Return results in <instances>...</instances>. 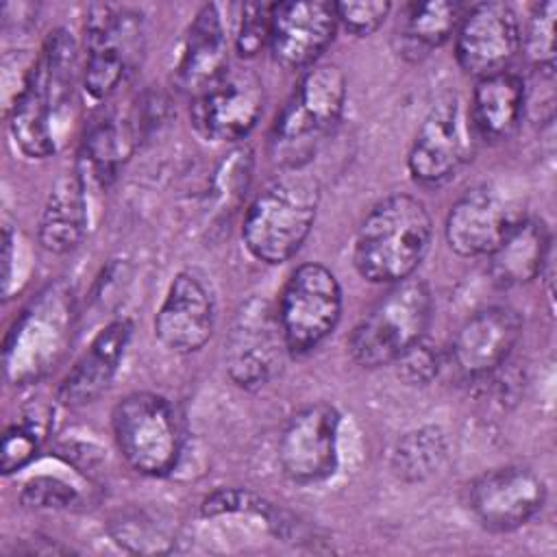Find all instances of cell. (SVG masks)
Wrapping results in <instances>:
<instances>
[{"mask_svg":"<svg viewBox=\"0 0 557 557\" xmlns=\"http://www.w3.org/2000/svg\"><path fill=\"white\" fill-rule=\"evenodd\" d=\"M144 46L141 15L126 7L94 4L85 20L83 87L91 100H109L128 78Z\"/></svg>","mask_w":557,"mask_h":557,"instance_id":"ba28073f","label":"cell"},{"mask_svg":"<svg viewBox=\"0 0 557 557\" xmlns=\"http://www.w3.org/2000/svg\"><path fill=\"white\" fill-rule=\"evenodd\" d=\"M287 350L276 315L270 320L263 307L239 313L228 342V376L242 387L263 385L281 368Z\"/></svg>","mask_w":557,"mask_h":557,"instance_id":"ffe728a7","label":"cell"},{"mask_svg":"<svg viewBox=\"0 0 557 557\" xmlns=\"http://www.w3.org/2000/svg\"><path fill=\"white\" fill-rule=\"evenodd\" d=\"M544 503V479L524 466L487 470L470 485V509L479 524L494 533L524 527L540 513Z\"/></svg>","mask_w":557,"mask_h":557,"instance_id":"5bb4252c","label":"cell"},{"mask_svg":"<svg viewBox=\"0 0 557 557\" xmlns=\"http://www.w3.org/2000/svg\"><path fill=\"white\" fill-rule=\"evenodd\" d=\"M339 413L329 403H311L289 416L278 437V463L283 474L311 485L329 479L337 468Z\"/></svg>","mask_w":557,"mask_h":557,"instance_id":"7c38bea8","label":"cell"},{"mask_svg":"<svg viewBox=\"0 0 557 557\" xmlns=\"http://www.w3.org/2000/svg\"><path fill=\"white\" fill-rule=\"evenodd\" d=\"M448 455V442L440 426H420L405 433L392 450L394 472L409 481L418 483L433 476Z\"/></svg>","mask_w":557,"mask_h":557,"instance_id":"4316f807","label":"cell"},{"mask_svg":"<svg viewBox=\"0 0 557 557\" xmlns=\"http://www.w3.org/2000/svg\"><path fill=\"white\" fill-rule=\"evenodd\" d=\"M553 237L542 218L524 215L487 255L490 276L498 287H520L544 274L550 263Z\"/></svg>","mask_w":557,"mask_h":557,"instance_id":"603a6c76","label":"cell"},{"mask_svg":"<svg viewBox=\"0 0 557 557\" xmlns=\"http://www.w3.org/2000/svg\"><path fill=\"white\" fill-rule=\"evenodd\" d=\"M133 335V324L126 318L109 322L91 339L89 348L76 359L67 374L57 385V400L65 407H85L107 392L117 374L120 361Z\"/></svg>","mask_w":557,"mask_h":557,"instance_id":"d6986e66","label":"cell"},{"mask_svg":"<svg viewBox=\"0 0 557 557\" xmlns=\"http://www.w3.org/2000/svg\"><path fill=\"white\" fill-rule=\"evenodd\" d=\"M522 218L513 198L494 185H476L453 202L444 235L457 255L487 257Z\"/></svg>","mask_w":557,"mask_h":557,"instance_id":"9a60e30c","label":"cell"},{"mask_svg":"<svg viewBox=\"0 0 557 557\" xmlns=\"http://www.w3.org/2000/svg\"><path fill=\"white\" fill-rule=\"evenodd\" d=\"M287 172L257 194L242 224L246 250L270 265L289 261L302 248L320 205L318 181L300 170Z\"/></svg>","mask_w":557,"mask_h":557,"instance_id":"277c9868","label":"cell"},{"mask_svg":"<svg viewBox=\"0 0 557 557\" xmlns=\"http://www.w3.org/2000/svg\"><path fill=\"white\" fill-rule=\"evenodd\" d=\"M433 222L422 200L392 194L379 200L359 224L352 263L368 283L394 285L409 278L429 252Z\"/></svg>","mask_w":557,"mask_h":557,"instance_id":"7a4b0ae2","label":"cell"},{"mask_svg":"<svg viewBox=\"0 0 557 557\" xmlns=\"http://www.w3.org/2000/svg\"><path fill=\"white\" fill-rule=\"evenodd\" d=\"M433 296L424 281L405 278L394 283L352 326L348 352L361 368L374 370L394 363L426 333Z\"/></svg>","mask_w":557,"mask_h":557,"instance_id":"5b68a950","label":"cell"},{"mask_svg":"<svg viewBox=\"0 0 557 557\" xmlns=\"http://www.w3.org/2000/svg\"><path fill=\"white\" fill-rule=\"evenodd\" d=\"M20 500L28 509H70L78 503V492L61 479L35 476L22 487Z\"/></svg>","mask_w":557,"mask_h":557,"instance_id":"d6a6232c","label":"cell"},{"mask_svg":"<svg viewBox=\"0 0 557 557\" xmlns=\"http://www.w3.org/2000/svg\"><path fill=\"white\" fill-rule=\"evenodd\" d=\"M342 318V287L337 276L322 263L298 265L278 296L276 322L292 355L318 348Z\"/></svg>","mask_w":557,"mask_h":557,"instance_id":"9c48e42d","label":"cell"},{"mask_svg":"<svg viewBox=\"0 0 557 557\" xmlns=\"http://www.w3.org/2000/svg\"><path fill=\"white\" fill-rule=\"evenodd\" d=\"M52 429V407L33 400L22 407L17 422L9 424L2 435V472L11 474L22 470L39 453Z\"/></svg>","mask_w":557,"mask_h":557,"instance_id":"83f0119b","label":"cell"},{"mask_svg":"<svg viewBox=\"0 0 557 557\" xmlns=\"http://www.w3.org/2000/svg\"><path fill=\"white\" fill-rule=\"evenodd\" d=\"M78 48L70 30L57 28L41 44L13 98L9 128L30 159L52 157L65 141L72 120Z\"/></svg>","mask_w":557,"mask_h":557,"instance_id":"6da1fadb","label":"cell"},{"mask_svg":"<svg viewBox=\"0 0 557 557\" xmlns=\"http://www.w3.org/2000/svg\"><path fill=\"white\" fill-rule=\"evenodd\" d=\"M335 4L324 0H285L270 7L272 59L287 70H309L337 33Z\"/></svg>","mask_w":557,"mask_h":557,"instance_id":"2e32d148","label":"cell"},{"mask_svg":"<svg viewBox=\"0 0 557 557\" xmlns=\"http://www.w3.org/2000/svg\"><path fill=\"white\" fill-rule=\"evenodd\" d=\"M72 294L48 285L15 318L4 342L7 379L24 385L48 374L63 357L72 337Z\"/></svg>","mask_w":557,"mask_h":557,"instance_id":"52a82bcc","label":"cell"},{"mask_svg":"<svg viewBox=\"0 0 557 557\" xmlns=\"http://www.w3.org/2000/svg\"><path fill=\"white\" fill-rule=\"evenodd\" d=\"M472 152L463 107L455 94H446L424 115L407 154V170L418 185L440 187L461 172Z\"/></svg>","mask_w":557,"mask_h":557,"instance_id":"30bf717a","label":"cell"},{"mask_svg":"<svg viewBox=\"0 0 557 557\" xmlns=\"http://www.w3.org/2000/svg\"><path fill=\"white\" fill-rule=\"evenodd\" d=\"M522 28L516 11L505 2H479L463 11L455 30V59L459 67L483 78L507 70L520 52Z\"/></svg>","mask_w":557,"mask_h":557,"instance_id":"4fadbf2b","label":"cell"},{"mask_svg":"<svg viewBox=\"0 0 557 557\" xmlns=\"http://www.w3.org/2000/svg\"><path fill=\"white\" fill-rule=\"evenodd\" d=\"M87 233V194L83 170L57 176L39 218V244L52 255L72 252Z\"/></svg>","mask_w":557,"mask_h":557,"instance_id":"cb8c5ba5","label":"cell"},{"mask_svg":"<svg viewBox=\"0 0 557 557\" xmlns=\"http://www.w3.org/2000/svg\"><path fill=\"white\" fill-rule=\"evenodd\" d=\"M265 104L261 78L246 67H228L215 83L191 98L194 128L211 141L244 139L259 122Z\"/></svg>","mask_w":557,"mask_h":557,"instance_id":"8fae6325","label":"cell"},{"mask_svg":"<svg viewBox=\"0 0 557 557\" xmlns=\"http://www.w3.org/2000/svg\"><path fill=\"white\" fill-rule=\"evenodd\" d=\"M270 7L263 2H246L242 7L239 28L235 35V50L242 59H252L268 46L270 39Z\"/></svg>","mask_w":557,"mask_h":557,"instance_id":"4dcf8cb0","label":"cell"},{"mask_svg":"<svg viewBox=\"0 0 557 557\" xmlns=\"http://www.w3.org/2000/svg\"><path fill=\"white\" fill-rule=\"evenodd\" d=\"M337 24L344 26L355 37H368L376 33L392 11L387 0H355V2H333Z\"/></svg>","mask_w":557,"mask_h":557,"instance_id":"f546056e","label":"cell"},{"mask_svg":"<svg viewBox=\"0 0 557 557\" xmlns=\"http://www.w3.org/2000/svg\"><path fill=\"white\" fill-rule=\"evenodd\" d=\"M215 300L205 278L194 270L178 272L154 315V335L178 355L198 352L213 335Z\"/></svg>","mask_w":557,"mask_h":557,"instance_id":"e0dca14e","label":"cell"},{"mask_svg":"<svg viewBox=\"0 0 557 557\" xmlns=\"http://www.w3.org/2000/svg\"><path fill=\"white\" fill-rule=\"evenodd\" d=\"M141 133V122L135 115H120L117 111L98 113L85 131L83 159L91 176L107 187L133 154Z\"/></svg>","mask_w":557,"mask_h":557,"instance_id":"d4e9b609","label":"cell"},{"mask_svg":"<svg viewBox=\"0 0 557 557\" xmlns=\"http://www.w3.org/2000/svg\"><path fill=\"white\" fill-rule=\"evenodd\" d=\"M522 335L516 309L494 305L472 313L450 344V361L463 376H485L507 361Z\"/></svg>","mask_w":557,"mask_h":557,"instance_id":"ac0fdd59","label":"cell"},{"mask_svg":"<svg viewBox=\"0 0 557 557\" xmlns=\"http://www.w3.org/2000/svg\"><path fill=\"white\" fill-rule=\"evenodd\" d=\"M228 70V37L215 4H205L191 20L181 59L176 83L191 98L215 83Z\"/></svg>","mask_w":557,"mask_h":557,"instance_id":"44dd1931","label":"cell"},{"mask_svg":"<svg viewBox=\"0 0 557 557\" xmlns=\"http://www.w3.org/2000/svg\"><path fill=\"white\" fill-rule=\"evenodd\" d=\"M113 440L124 461L139 474H170L183 450V429L174 405L154 392L124 396L111 413Z\"/></svg>","mask_w":557,"mask_h":557,"instance_id":"8992f818","label":"cell"},{"mask_svg":"<svg viewBox=\"0 0 557 557\" xmlns=\"http://www.w3.org/2000/svg\"><path fill=\"white\" fill-rule=\"evenodd\" d=\"M527 111L524 78L511 70H503L476 78L470 100V122L474 133L490 141H507L522 124Z\"/></svg>","mask_w":557,"mask_h":557,"instance_id":"7402d4cb","label":"cell"},{"mask_svg":"<svg viewBox=\"0 0 557 557\" xmlns=\"http://www.w3.org/2000/svg\"><path fill=\"white\" fill-rule=\"evenodd\" d=\"M348 85L339 65H311L276 115L270 154L285 170H300L339 124Z\"/></svg>","mask_w":557,"mask_h":557,"instance_id":"3957f363","label":"cell"},{"mask_svg":"<svg viewBox=\"0 0 557 557\" xmlns=\"http://www.w3.org/2000/svg\"><path fill=\"white\" fill-rule=\"evenodd\" d=\"M463 7L450 0L411 2L405 7L400 24V52L411 61L444 46L461 22Z\"/></svg>","mask_w":557,"mask_h":557,"instance_id":"484cf974","label":"cell"},{"mask_svg":"<svg viewBox=\"0 0 557 557\" xmlns=\"http://www.w3.org/2000/svg\"><path fill=\"white\" fill-rule=\"evenodd\" d=\"M555 15L557 4L553 0L535 4L520 37V48L542 76H555Z\"/></svg>","mask_w":557,"mask_h":557,"instance_id":"f1b7e54d","label":"cell"},{"mask_svg":"<svg viewBox=\"0 0 557 557\" xmlns=\"http://www.w3.org/2000/svg\"><path fill=\"white\" fill-rule=\"evenodd\" d=\"M394 363H396L398 376L407 385H429L440 374L442 355L437 346H433L422 337L411 348H407Z\"/></svg>","mask_w":557,"mask_h":557,"instance_id":"1f68e13d","label":"cell"}]
</instances>
